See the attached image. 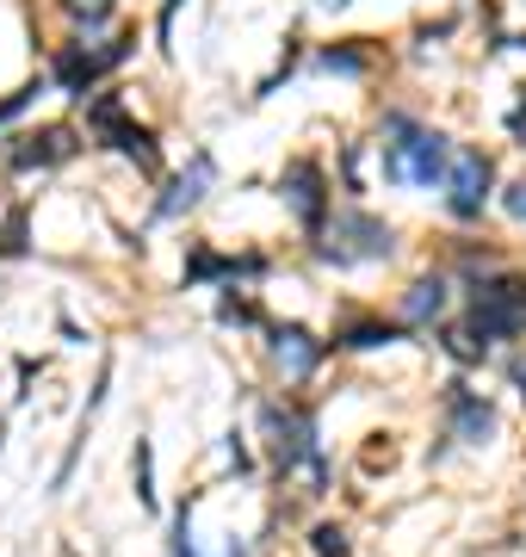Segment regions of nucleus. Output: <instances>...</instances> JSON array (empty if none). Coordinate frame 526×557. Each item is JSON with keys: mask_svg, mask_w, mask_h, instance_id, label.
Instances as JSON below:
<instances>
[{"mask_svg": "<svg viewBox=\"0 0 526 557\" xmlns=\"http://www.w3.org/2000/svg\"><path fill=\"white\" fill-rule=\"evenodd\" d=\"M452 168V143L440 131H422L409 119H390V143H385V180L403 186H440Z\"/></svg>", "mask_w": 526, "mask_h": 557, "instance_id": "nucleus-1", "label": "nucleus"}, {"mask_svg": "<svg viewBox=\"0 0 526 557\" xmlns=\"http://www.w3.org/2000/svg\"><path fill=\"white\" fill-rule=\"evenodd\" d=\"M316 260L328 267H360V260H385L397 248V230L385 218H372V211H335V223L316 230Z\"/></svg>", "mask_w": 526, "mask_h": 557, "instance_id": "nucleus-2", "label": "nucleus"}, {"mask_svg": "<svg viewBox=\"0 0 526 557\" xmlns=\"http://www.w3.org/2000/svg\"><path fill=\"white\" fill-rule=\"evenodd\" d=\"M526 329V278L521 273H496L484 278L477 292H471V322L465 335L477 341V347H489V341H508Z\"/></svg>", "mask_w": 526, "mask_h": 557, "instance_id": "nucleus-3", "label": "nucleus"}, {"mask_svg": "<svg viewBox=\"0 0 526 557\" xmlns=\"http://www.w3.org/2000/svg\"><path fill=\"white\" fill-rule=\"evenodd\" d=\"M87 131H93L100 143H112V149H124V156L142 168V174H155V168H162V149H155V137H149L142 124L124 119V100H118V94H93V106H87Z\"/></svg>", "mask_w": 526, "mask_h": 557, "instance_id": "nucleus-4", "label": "nucleus"}, {"mask_svg": "<svg viewBox=\"0 0 526 557\" xmlns=\"http://www.w3.org/2000/svg\"><path fill=\"white\" fill-rule=\"evenodd\" d=\"M266 434H273L279 471H310L323 483V453H316V416L310 409H266Z\"/></svg>", "mask_w": 526, "mask_h": 557, "instance_id": "nucleus-5", "label": "nucleus"}, {"mask_svg": "<svg viewBox=\"0 0 526 557\" xmlns=\"http://www.w3.org/2000/svg\"><path fill=\"white\" fill-rule=\"evenodd\" d=\"M279 199H285V211L304 223L310 236L328 223V180H323V168L310 156H298V161H285V174H279Z\"/></svg>", "mask_w": 526, "mask_h": 557, "instance_id": "nucleus-6", "label": "nucleus"}, {"mask_svg": "<svg viewBox=\"0 0 526 557\" xmlns=\"http://www.w3.org/2000/svg\"><path fill=\"white\" fill-rule=\"evenodd\" d=\"M489 156L484 149H452V168H446V211L459 223L484 218V199H489Z\"/></svg>", "mask_w": 526, "mask_h": 557, "instance_id": "nucleus-7", "label": "nucleus"}, {"mask_svg": "<svg viewBox=\"0 0 526 557\" xmlns=\"http://www.w3.org/2000/svg\"><path fill=\"white\" fill-rule=\"evenodd\" d=\"M130 50H137V38H112L105 50H87V44H68V50L57 57V81L68 87V94H82V100H87V87H93V81H100L105 69H118V62L130 57Z\"/></svg>", "mask_w": 526, "mask_h": 557, "instance_id": "nucleus-8", "label": "nucleus"}, {"mask_svg": "<svg viewBox=\"0 0 526 557\" xmlns=\"http://www.w3.org/2000/svg\"><path fill=\"white\" fill-rule=\"evenodd\" d=\"M75 156V131L68 124H43V131H25V137L7 143V168L13 174H32V168H57V161Z\"/></svg>", "mask_w": 526, "mask_h": 557, "instance_id": "nucleus-9", "label": "nucleus"}, {"mask_svg": "<svg viewBox=\"0 0 526 557\" xmlns=\"http://www.w3.org/2000/svg\"><path fill=\"white\" fill-rule=\"evenodd\" d=\"M323 354H328V341H316L310 329H298V322L273 329V359H279V372H285V379H310Z\"/></svg>", "mask_w": 526, "mask_h": 557, "instance_id": "nucleus-10", "label": "nucleus"}, {"mask_svg": "<svg viewBox=\"0 0 526 557\" xmlns=\"http://www.w3.org/2000/svg\"><path fill=\"white\" fill-rule=\"evenodd\" d=\"M446 409H452V440H489L496 434V409L471 397L465 384H446Z\"/></svg>", "mask_w": 526, "mask_h": 557, "instance_id": "nucleus-11", "label": "nucleus"}, {"mask_svg": "<svg viewBox=\"0 0 526 557\" xmlns=\"http://www.w3.org/2000/svg\"><path fill=\"white\" fill-rule=\"evenodd\" d=\"M248 273H261V255H211V248L186 255V285H199V278H248Z\"/></svg>", "mask_w": 526, "mask_h": 557, "instance_id": "nucleus-12", "label": "nucleus"}, {"mask_svg": "<svg viewBox=\"0 0 526 557\" xmlns=\"http://www.w3.org/2000/svg\"><path fill=\"white\" fill-rule=\"evenodd\" d=\"M211 174H217V168H211V156H192V168H186V174L174 180V186H167V199L155 205V218H180V211H192V205L204 199Z\"/></svg>", "mask_w": 526, "mask_h": 557, "instance_id": "nucleus-13", "label": "nucleus"}, {"mask_svg": "<svg viewBox=\"0 0 526 557\" xmlns=\"http://www.w3.org/2000/svg\"><path fill=\"white\" fill-rule=\"evenodd\" d=\"M446 317V278H415L403 292V322H415V329H427V322Z\"/></svg>", "mask_w": 526, "mask_h": 557, "instance_id": "nucleus-14", "label": "nucleus"}, {"mask_svg": "<svg viewBox=\"0 0 526 557\" xmlns=\"http://www.w3.org/2000/svg\"><path fill=\"white\" fill-rule=\"evenodd\" d=\"M385 341H397V329L378 317H360V322H347V329H335V347H385Z\"/></svg>", "mask_w": 526, "mask_h": 557, "instance_id": "nucleus-15", "label": "nucleus"}, {"mask_svg": "<svg viewBox=\"0 0 526 557\" xmlns=\"http://www.w3.org/2000/svg\"><path fill=\"white\" fill-rule=\"evenodd\" d=\"M112 7H118V0H62V13H68L75 25H100Z\"/></svg>", "mask_w": 526, "mask_h": 557, "instance_id": "nucleus-16", "label": "nucleus"}, {"mask_svg": "<svg viewBox=\"0 0 526 557\" xmlns=\"http://www.w3.org/2000/svg\"><path fill=\"white\" fill-rule=\"evenodd\" d=\"M310 539H316V557H347V533H341V527H316Z\"/></svg>", "mask_w": 526, "mask_h": 557, "instance_id": "nucleus-17", "label": "nucleus"}, {"mask_svg": "<svg viewBox=\"0 0 526 557\" xmlns=\"http://www.w3.org/2000/svg\"><path fill=\"white\" fill-rule=\"evenodd\" d=\"M323 69H341V75H360V69H365V57H360V50H323Z\"/></svg>", "mask_w": 526, "mask_h": 557, "instance_id": "nucleus-18", "label": "nucleus"}, {"mask_svg": "<svg viewBox=\"0 0 526 557\" xmlns=\"http://www.w3.org/2000/svg\"><path fill=\"white\" fill-rule=\"evenodd\" d=\"M137 496L155 508V490H149V440H137Z\"/></svg>", "mask_w": 526, "mask_h": 557, "instance_id": "nucleus-19", "label": "nucleus"}, {"mask_svg": "<svg viewBox=\"0 0 526 557\" xmlns=\"http://www.w3.org/2000/svg\"><path fill=\"white\" fill-rule=\"evenodd\" d=\"M254 317H261V310L248 298H223V322H254Z\"/></svg>", "mask_w": 526, "mask_h": 557, "instance_id": "nucleus-20", "label": "nucleus"}, {"mask_svg": "<svg viewBox=\"0 0 526 557\" xmlns=\"http://www.w3.org/2000/svg\"><path fill=\"white\" fill-rule=\"evenodd\" d=\"M502 205H508V211H514V218L526 223V180H514V186H508V199H502Z\"/></svg>", "mask_w": 526, "mask_h": 557, "instance_id": "nucleus-21", "label": "nucleus"}, {"mask_svg": "<svg viewBox=\"0 0 526 557\" xmlns=\"http://www.w3.org/2000/svg\"><path fill=\"white\" fill-rule=\"evenodd\" d=\"M508 131H514V137H521V149H526V87H521V106L508 112Z\"/></svg>", "mask_w": 526, "mask_h": 557, "instance_id": "nucleus-22", "label": "nucleus"}, {"mask_svg": "<svg viewBox=\"0 0 526 557\" xmlns=\"http://www.w3.org/2000/svg\"><path fill=\"white\" fill-rule=\"evenodd\" d=\"M514 384H521V397H526V354L514 359Z\"/></svg>", "mask_w": 526, "mask_h": 557, "instance_id": "nucleus-23", "label": "nucleus"}, {"mask_svg": "<svg viewBox=\"0 0 526 557\" xmlns=\"http://www.w3.org/2000/svg\"><path fill=\"white\" fill-rule=\"evenodd\" d=\"M174 7H180V0H167V7H162V32H167V25H174Z\"/></svg>", "mask_w": 526, "mask_h": 557, "instance_id": "nucleus-24", "label": "nucleus"}, {"mask_svg": "<svg viewBox=\"0 0 526 557\" xmlns=\"http://www.w3.org/2000/svg\"><path fill=\"white\" fill-rule=\"evenodd\" d=\"M323 7H347V0H323Z\"/></svg>", "mask_w": 526, "mask_h": 557, "instance_id": "nucleus-25", "label": "nucleus"}]
</instances>
